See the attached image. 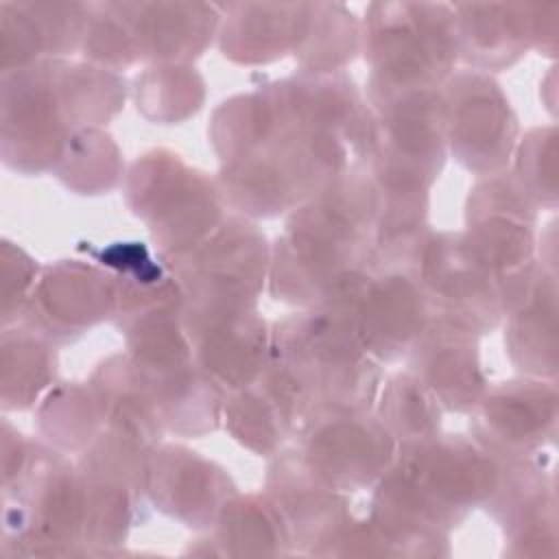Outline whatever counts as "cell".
I'll use <instances>...</instances> for the list:
<instances>
[{
    "instance_id": "obj_13",
    "label": "cell",
    "mask_w": 559,
    "mask_h": 559,
    "mask_svg": "<svg viewBox=\"0 0 559 559\" xmlns=\"http://www.w3.org/2000/svg\"><path fill=\"white\" fill-rule=\"evenodd\" d=\"M116 304L118 280L111 271L81 260H61L41 271L17 321L61 345L114 319Z\"/></svg>"
},
{
    "instance_id": "obj_23",
    "label": "cell",
    "mask_w": 559,
    "mask_h": 559,
    "mask_svg": "<svg viewBox=\"0 0 559 559\" xmlns=\"http://www.w3.org/2000/svg\"><path fill=\"white\" fill-rule=\"evenodd\" d=\"M308 22V2L221 4L218 48L242 66L271 63L293 55Z\"/></svg>"
},
{
    "instance_id": "obj_22",
    "label": "cell",
    "mask_w": 559,
    "mask_h": 559,
    "mask_svg": "<svg viewBox=\"0 0 559 559\" xmlns=\"http://www.w3.org/2000/svg\"><path fill=\"white\" fill-rule=\"evenodd\" d=\"M140 61L188 63L199 57L221 26V4L212 2H118Z\"/></svg>"
},
{
    "instance_id": "obj_33",
    "label": "cell",
    "mask_w": 559,
    "mask_h": 559,
    "mask_svg": "<svg viewBox=\"0 0 559 559\" xmlns=\"http://www.w3.org/2000/svg\"><path fill=\"white\" fill-rule=\"evenodd\" d=\"M133 98L146 120L175 124L201 109L205 81L190 63H153L135 76Z\"/></svg>"
},
{
    "instance_id": "obj_32",
    "label": "cell",
    "mask_w": 559,
    "mask_h": 559,
    "mask_svg": "<svg viewBox=\"0 0 559 559\" xmlns=\"http://www.w3.org/2000/svg\"><path fill=\"white\" fill-rule=\"evenodd\" d=\"M362 24L341 2H308V22L297 50L299 70L338 72L360 52Z\"/></svg>"
},
{
    "instance_id": "obj_1",
    "label": "cell",
    "mask_w": 559,
    "mask_h": 559,
    "mask_svg": "<svg viewBox=\"0 0 559 559\" xmlns=\"http://www.w3.org/2000/svg\"><path fill=\"white\" fill-rule=\"evenodd\" d=\"M367 271L352 273L325 299L271 328L269 367L293 395L299 426L323 411H371L376 404L380 362L356 334V297Z\"/></svg>"
},
{
    "instance_id": "obj_2",
    "label": "cell",
    "mask_w": 559,
    "mask_h": 559,
    "mask_svg": "<svg viewBox=\"0 0 559 559\" xmlns=\"http://www.w3.org/2000/svg\"><path fill=\"white\" fill-rule=\"evenodd\" d=\"M181 288L183 325L192 338L201 330L253 310L269 280L271 247L245 216L225 221L194 249L162 258Z\"/></svg>"
},
{
    "instance_id": "obj_4",
    "label": "cell",
    "mask_w": 559,
    "mask_h": 559,
    "mask_svg": "<svg viewBox=\"0 0 559 559\" xmlns=\"http://www.w3.org/2000/svg\"><path fill=\"white\" fill-rule=\"evenodd\" d=\"M2 552L83 555L85 493L79 467L66 452L33 443L24 472L2 487Z\"/></svg>"
},
{
    "instance_id": "obj_5",
    "label": "cell",
    "mask_w": 559,
    "mask_h": 559,
    "mask_svg": "<svg viewBox=\"0 0 559 559\" xmlns=\"http://www.w3.org/2000/svg\"><path fill=\"white\" fill-rule=\"evenodd\" d=\"M124 194L131 212L146 223L159 258L188 253L225 221L218 183L168 148H153L131 164Z\"/></svg>"
},
{
    "instance_id": "obj_16",
    "label": "cell",
    "mask_w": 559,
    "mask_h": 559,
    "mask_svg": "<svg viewBox=\"0 0 559 559\" xmlns=\"http://www.w3.org/2000/svg\"><path fill=\"white\" fill-rule=\"evenodd\" d=\"M430 314V304L408 269L369 266L356 297V334L376 362L404 358Z\"/></svg>"
},
{
    "instance_id": "obj_37",
    "label": "cell",
    "mask_w": 559,
    "mask_h": 559,
    "mask_svg": "<svg viewBox=\"0 0 559 559\" xmlns=\"http://www.w3.org/2000/svg\"><path fill=\"white\" fill-rule=\"evenodd\" d=\"M513 166L509 168L528 199L544 210L557 207V127L528 129L513 151Z\"/></svg>"
},
{
    "instance_id": "obj_14",
    "label": "cell",
    "mask_w": 559,
    "mask_h": 559,
    "mask_svg": "<svg viewBox=\"0 0 559 559\" xmlns=\"http://www.w3.org/2000/svg\"><path fill=\"white\" fill-rule=\"evenodd\" d=\"M537 205L509 168L478 177L465 203V234L478 253L507 277L531 266L535 258Z\"/></svg>"
},
{
    "instance_id": "obj_8",
    "label": "cell",
    "mask_w": 559,
    "mask_h": 559,
    "mask_svg": "<svg viewBox=\"0 0 559 559\" xmlns=\"http://www.w3.org/2000/svg\"><path fill=\"white\" fill-rule=\"evenodd\" d=\"M393 465L415 489L426 511L448 531L483 507L498 480L496 459L465 435L437 432L397 445Z\"/></svg>"
},
{
    "instance_id": "obj_3",
    "label": "cell",
    "mask_w": 559,
    "mask_h": 559,
    "mask_svg": "<svg viewBox=\"0 0 559 559\" xmlns=\"http://www.w3.org/2000/svg\"><path fill=\"white\" fill-rule=\"evenodd\" d=\"M367 87L439 90L459 61L452 4L371 2L362 17Z\"/></svg>"
},
{
    "instance_id": "obj_17",
    "label": "cell",
    "mask_w": 559,
    "mask_h": 559,
    "mask_svg": "<svg viewBox=\"0 0 559 559\" xmlns=\"http://www.w3.org/2000/svg\"><path fill=\"white\" fill-rule=\"evenodd\" d=\"M234 493L238 491L231 476L199 452L177 443H157L148 450L146 496L155 509L183 526L212 528Z\"/></svg>"
},
{
    "instance_id": "obj_35",
    "label": "cell",
    "mask_w": 559,
    "mask_h": 559,
    "mask_svg": "<svg viewBox=\"0 0 559 559\" xmlns=\"http://www.w3.org/2000/svg\"><path fill=\"white\" fill-rule=\"evenodd\" d=\"M122 168V155L114 138L100 127H92L72 135L52 173L76 194H103L118 186Z\"/></svg>"
},
{
    "instance_id": "obj_24",
    "label": "cell",
    "mask_w": 559,
    "mask_h": 559,
    "mask_svg": "<svg viewBox=\"0 0 559 559\" xmlns=\"http://www.w3.org/2000/svg\"><path fill=\"white\" fill-rule=\"evenodd\" d=\"M459 59L478 72L511 68L531 48V4H452Z\"/></svg>"
},
{
    "instance_id": "obj_6",
    "label": "cell",
    "mask_w": 559,
    "mask_h": 559,
    "mask_svg": "<svg viewBox=\"0 0 559 559\" xmlns=\"http://www.w3.org/2000/svg\"><path fill=\"white\" fill-rule=\"evenodd\" d=\"M406 269L419 282L435 314H443L478 336L502 323V277L465 231L428 229Z\"/></svg>"
},
{
    "instance_id": "obj_28",
    "label": "cell",
    "mask_w": 559,
    "mask_h": 559,
    "mask_svg": "<svg viewBox=\"0 0 559 559\" xmlns=\"http://www.w3.org/2000/svg\"><path fill=\"white\" fill-rule=\"evenodd\" d=\"M90 384L98 395L105 428L131 437L146 448L159 443L164 424L129 354L105 358L94 369Z\"/></svg>"
},
{
    "instance_id": "obj_36",
    "label": "cell",
    "mask_w": 559,
    "mask_h": 559,
    "mask_svg": "<svg viewBox=\"0 0 559 559\" xmlns=\"http://www.w3.org/2000/svg\"><path fill=\"white\" fill-rule=\"evenodd\" d=\"M79 50L87 63L114 72H120L140 61L131 26L118 2H90Z\"/></svg>"
},
{
    "instance_id": "obj_12",
    "label": "cell",
    "mask_w": 559,
    "mask_h": 559,
    "mask_svg": "<svg viewBox=\"0 0 559 559\" xmlns=\"http://www.w3.org/2000/svg\"><path fill=\"white\" fill-rule=\"evenodd\" d=\"M493 459L498 480L483 507L504 531V552L552 557L557 552V496L550 456L542 450Z\"/></svg>"
},
{
    "instance_id": "obj_34",
    "label": "cell",
    "mask_w": 559,
    "mask_h": 559,
    "mask_svg": "<svg viewBox=\"0 0 559 559\" xmlns=\"http://www.w3.org/2000/svg\"><path fill=\"white\" fill-rule=\"evenodd\" d=\"M373 413L393 435L397 445L441 432V404L411 373L397 371L380 384Z\"/></svg>"
},
{
    "instance_id": "obj_30",
    "label": "cell",
    "mask_w": 559,
    "mask_h": 559,
    "mask_svg": "<svg viewBox=\"0 0 559 559\" xmlns=\"http://www.w3.org/2000/svg\"><path fill=\"white\" fill-rule=\"evenodd\" d=\"M55 380V343L20 321L2 328V408H31Z\"/></svg>"
},
{
    "instance_id": "obj_27",
    "label": "cell",
    "mask_w": 559,
    "mask_h": 559,
    "mask_svg": "<svg viewBox=\"0 0 559 559\" xmlns=\"http://www.w3.org/2000/svg\"><path fill=\"white\" fill-rule=\"evenodd\" d=\"M138 373L155 402L164 430L179 437H201L223 424L225 391L197 360L162 371L138 369Z\"/></svg>"
},
{
    "instance_id": "obj_39",
    "label": "cell",
    "mask_w": 559,
    "mask_h": 559,
    "mask_svg": "<svg viewBox=\"0 0 559 559\" xmlns=\"http://www.w3.org/2000/svg\"><path fill=\"white\" fill-rule=\"evenodd\" d=\"M559 46V4H531V48L555 57Z\"/></svg>"
},
{
    "instance_id": "obj_29",
    "label": "cell",
    "mask_w": 559,
    "mask_h": 559,
    "mask_svg": "<svg viewBox=\"0 0 559 559\" xmlns=\"http://www.w3.org/2000/svg\"><path fill=\"white\" fill-rule=\"evenodd\" d=\"M210 542L216 555H288V526L266 493H234L221 509Z\"/></svg>"
},
{
    "instance_id": "obj_10",
    "label": "cell",
    "mask_w": 559,
    "mask_h": 559,
    "mask_svg": "<svg viewBox=\"0 0 559 559\" xmlns=\"http://www.w3.org/2000/svg\"><path fill=\"white\" fill-rule=\"evenodd\" d=\"M441 98L448 153L478 177L509 168L520 124L500 83L487 72L454 70Z\"/></svg>"
},
{
    "instance_id": "obj_26",
    "label": "cell",
    "mask_w": 559,
    "mask_h": 559,
    "mask_svg": "<svg viewBox=\"0 0 559 559\" xmlns=\"http://www.w3.org/2000/svg\"><path fill=\"white\" fill-rule=\"evenodd\" d=\"M190 343L197 365L225 393L253 382L271 358V328L258 308L214 323Z\"/></svg>"
},
{
    "instance_id": "obj_31",
    "label": "cell",
    "mask_w": 559,
    "mask_h": 559,
    "mask_svg": "<svg viewBox=\"0 0 559 559\" xmlns=\"http://www.w3.org/2000/svg\"><path fill=\"white\" fill-rule=\"evenodd\" d=\"M103 428V408L90 382H55L37 408L41 439L61 452H81Z\"/></svg>"
},
{
    "instance_id": "obj_20",
    "label": "cell",
    "mask_w": 559,
    "mask_h": 559,
    "mask_svg": "<svg viewBox=\"0 0 559 559\" xmlns=\"http://www.w3.org/2000/svg\"><path fill=\"white\" fill-rule=\"evenodd\" d=\"M264 493L280 509L293 548L308 555L354 515L349 493L325 483L308 465L297 445L273 454Z\"/></svg>"
},
{
    "instance_id": "obj_38",
    "label": "cell",
    "mask_w": 559,
    "mask_h": 559,
    "mask_svg": "<svg viewBox=\"0 0 559 559\" xmlns=\"http://www.w3.org/2000/svg\"><path fill=\"white\" fill-rule=\"evenodd\" d=\"M39 277L37 262L15 242L0 245V280H2V328L13 325Z\"/></svg>"
},
{
    "instance_id": "obj_18",
    "label": "cell",
    "mask_w": 559,
    "mask_h": 559,
    "mask_svg": "<svg viewBox=\"0 0 559 559\" xmlns=\"http://www.w3.org/2000/svg\"><path fill=\"white\" fill-rule=\"evenodd\" d=\"M406 358L408 371L437 397L443 411L472 413L489 386L478 334L443 314H430Z\"/></svg>"
},
{
    "instance_id": "obj_9",
    "label": "cell",
    "mask_w": 559,
    "mask_h": 559,
    "mask_svg": "<svg viewBox=\"0 0 559 559\" xmlns=\"http://www.w3.org/2000/svg\"><path fill=\"white\" fill-rule=\"evenodd\" d=\"M148 450L131 437L103 428L79 452L87 548L122 544L131 526L144 518Z\"/></svg>"
},
{
    "instance_id": "obj_15",
    "label": "cell",
    "mask_w": 559,
    "mask_h": 559,
    "mask_svg": "<svg viewBox=\"0 0 559 559\" xmlns=\"http://www.w3.org/2000/svg\"><path fill=\"white\" fill-rule=\"evenodd\" d=\"M555 380L522 376L487 386L472 411V437L491 456L542 452L557 437Z\"/></svg>"
},
{
    "instance_id": "obj_11",
    "label": "cell",
    "mask_w": 559,
    "mask_h": 559,
    "mask_svg": "<svg viewBox=\"0 0 559 559\" xmlns=\"http://www.w3.org/2000/svg\"><path fill=\"white\" fill-rule=\"evenodd\" d=\"M295 439L308 465L343 493L371 489L397 454V441L373 408L317 413Z\"/></svg>"
},
{
    "instance_id": "obj_21",
    "label": "cell",
    "mask_w": 559,
    "mask_h": 559,
    "mask_svg": "<svg viewBox=\"0 0 559 559\" xmlns=\"http://www.w3.org/2000/svg\"><path fill=\"white\" fill-rule=\"evenodd\" d=\"M87 13L90 2H2V72L79 50Z\"/></svg>"
},
{
    "instance_id": "obj_7",
    "label": "cell",
    "mask_w": 559,
    "mask_h": 559,
    "mask_svg": "<svg viewBox=\"0 0 559 559\" xmlns=\"http://www.w3.org/2000/svg\"><path fill=\"white\" fill-rule=\"evenodd\" d=\"M59 59L2 72V162L20 173L55 170L79 129L59 81Z\"/></svg>"
},
{
    "instance_id": "obj_25",
    "label": "cell",
    "mask_w": 559,
    "mask_h": 559,
    "mask_svg": "<svg viewBox=\"0 0 559 559\" xmlns=\"http://www.w3.org/2000/svg\"><path fill=\"white\" fill-rule=\"evenodd\" d=\"M223 426L242 448L258 456H273L286 439L297 435L299 411L288 389L266 365L253 382L225 393Z\"/></svg>"
},
{
    "instance_id": "obj_19",
    "label": "cell",
    "mask_w": 559,
    "mask_h": 559,
    "mask_svg": "<svg viewBox=\"0 0 559 559\" xmlns=\"http://www.w3.org/2000/svg\"><path fill=\"white\" fill-rule=\"evenodd\" d=\"M504 347L524 376H557V273L535 260L504 280Z\"/></svg>"
}]
</instances>
